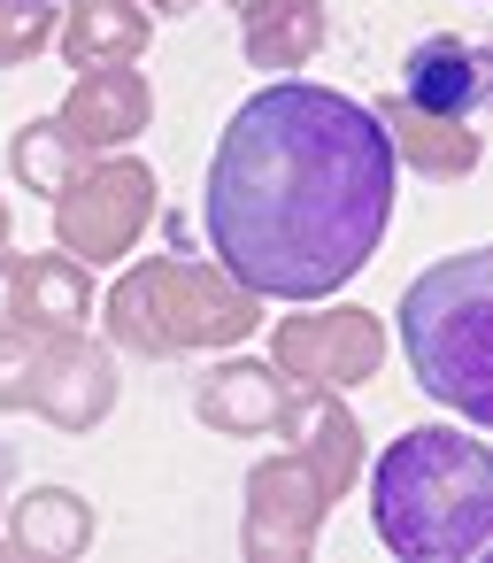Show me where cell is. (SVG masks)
I'll list each match as a JSON object with an SVG mask.
<instances>
[{
    "label": "cell",
    "mask_w": 493,
    "mask_h": 563,
    "mask_svg": "<svg viewBox=\"0 0 493 563\" xmlns=\"http://www.w3.org/2000/svg\"><path fill=\"white\" fill-rule=\"evenodd\" d=\"M485 70H493L485 47H470V40H424L401 63V93L424 117H470L485 101Z\"/></svg>",
    "instance_id": "277c9868"
},
{
    "label": "cell",
    "mask_w": 493,
    "mask_h": 563,
    "mask_svg": "<svg viewBox=\"0 0 493 563\" xmlns=\"http://www.w3.org/2000/svg\"><path fill=\"white\" fill-rule=\"evenodd\" d=\"M370 525L401 563H470L493 540V448L462 424H416L370 463Z\"/></svg>",
    "instance_id": "7a4b0ae2"
},
{
    "label": "cell",
    "mask_w": 493,
    "mask_h": 563,
    "mask_svg": "<svg viewBox=\"0 0 493 563\" xmlns=\"http://www.w3.org/2000/svg\"><path fill=\"white\" fill-rule=\"evenodd\" d=\"M401 147L355 93L278 78L232 109L209 155L201 224L216 263L262 301L339 294L385 240Z\"/></svg>",
    "instance_id": "6da1fadb"
},
{
    "label": "cell",
    "mask_w": 493,
    "mask_h": 563,
    "mask_svg": "<svg viewBox=\"0 0 493 563\" xmlns=\"http://www.w3.org/2000/svg\"><path fill=\"white\" fill-rule=\"evenodd\" d=\"M401 347L432 401H447L462 424L493 417V255L485 247H462L408 278Z\"/></svg>",
    "instance_id": "3957f363"
}]
</instances>
